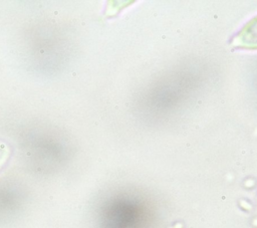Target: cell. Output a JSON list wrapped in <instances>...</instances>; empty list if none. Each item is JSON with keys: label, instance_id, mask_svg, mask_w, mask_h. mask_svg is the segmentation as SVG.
Returning <instances> with one entry per match:
<instances>
[{"label": "cell", "instance_id": "obj_1", "mask_svg": "<svg viewBox=\"0 0 257 228\" xmlns=\"http://www.w3.org/2000/svg\"><path fill=\"white\" fill-rule=\"evenodd\" d=\"M232 44L247 49H257V16L251 19L234 37Z\"/></svg>", "mask_w": 257, "mask_h": 228}, {"label": "cell", "instance_id": "obj_2", "mask_svg": "<svg viewBox=\"0 0 257 228\" xmlns=\"http://www.w3.org/2000/svg\"><path fill=\"white\" fill-rule=\"evenodd\" d=\"M9 156V148L6 144L0 143V167L5 163Z\"/></svg>", "mask_w": 257, "mask_h": 228}]
</instances>
